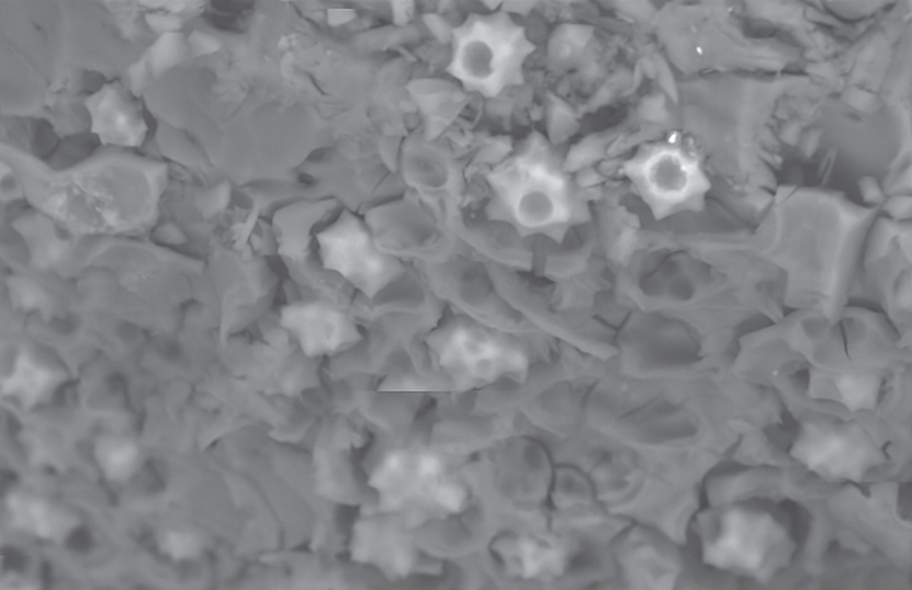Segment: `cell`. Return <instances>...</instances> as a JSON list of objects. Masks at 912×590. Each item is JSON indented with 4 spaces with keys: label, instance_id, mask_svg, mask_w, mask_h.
<instances>
[{
    "label": "cell",
    "instance_id": "2",
    "mask_svg": "<svg viewBox=\"0 0 912 590\" xmlns=\"http://www.w3.org/2000/svg\"><path fill=\"white\" fill-rule=\"evenodd\" d=\"M527 54L523 31L508 19L481 22L466 35L458 53L461 77L485 91L511 84Z\"/></svg>",
    "mask_w": 912,
    "mask_h": 590
},
{
    "label": "cell",
    "instance_id": "3",
    "mask_svg": "<svg viewBox=\"0 0 912 590\" xmlns=\"http://www.w3.org/2000/svg\"><path fill=\"white\" fill-rule=\"evenodd\" d=\"M649 160L641 168V179L651 194L673 200L688 189L690 172L679 157L663 152Z\"/></svg>",
    "mask_w": 912,
    "mask_h": 590
},
{
    "label": "cell",
    "instance_id": "6",
    "mask_svg": "<svg viewBox=\"0 0 912 590\" xmlns=\"http://www.w3.org/2000/svg\"><path fill=\"white\" fill-rule=\"evenodd\" d=\"M165 547L174 559H183L193 556L196 551V541L193 536L185 534H171L166 537Z\"/></svg>",
    "mask_w": 912,
    "mask_h": 590
},
{
    "label": "cell",
    "instance_id": "5",
    "mask_svg": "<svg viewBox=\"0 0 912 590\" xmlns=\"http://www.w3.org/2000/svg\"><path fill=\"white\" fill-rule=\"evenodd\" d=\"M106 477L124 479L132 474L137 459L136 447L124 442H109L98 451Z\"/></svg>",
    "mask_w": 912,
    "mask_h": 590
},
{
    "label": "cell",
    "instance_id": "1",
    "mask_svg": "<svg viewBox=\"0 0 912 590\" xmlns=\"http://www.w3.org/2000/svg\"><path fill=\"white\" fill-rule=\"evenodd\" d=\"M495 180L505 208L520 227L550 229L571 217V188L563 173L540 152L507 163Z\"/></svg>",
    "mask_w": 912,
    "mask_h": 590
},
{
    "label": "cell",
    "instance_id": "4",
    "mask_svg": "<svg viewBox=\"0 0 912 590\" xmlns=\"http://www.w3.org/2000/svg\"><path fill=\"white\" fill-rule=\"evenodd\" d=\"M10 511L20 526L30 529L40 536L49 537L57 530V517L40 500L11 498Z\"/></svg>",
    "mask_w": 912,
    "mask_h": 590
}]
</instances>
